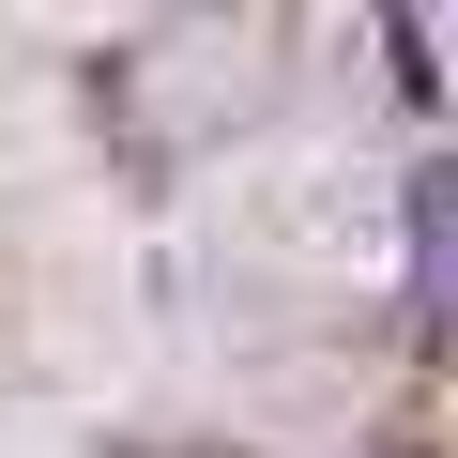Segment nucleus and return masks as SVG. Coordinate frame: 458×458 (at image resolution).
<instances>
[{
    "mask_svg": "<svg viewBox=\"0 0 458 458\" xmlns=\"http://www.w3.org/2000/svg\"><path fill=\"white\" fill-rule=\"evenodd\" d=\"M412 229H428V306L458 291V168H412Z\"/></svg>",
    "mask_w": 458,
    "mask_h": 458,
    "instance_id": "1",
    "label": "nucleus"
}]
</instances>
